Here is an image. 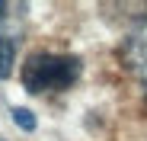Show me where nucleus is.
Here are the masks:
<instances>
[{
	"mask_svg": "<svg viewBox=\"0 0 147 141\" xmlns=\"http://www.w3.org/2000/svg\"><path fill=\"white\" fill-rule=\"evenodd\" d=\"M13 122L19 125V128H26V132H35V119H32V112L29 109H13Z\"/></svg>",
	"mask_w": 147,
	"mask_h": 141,
	"instance_id": "nucleus-3",
	"label": "nucleus"
},
{
	"mask_svg": "<svg viewBox=\"0 0 147 141\" xmlns=\"http://www.w3.org/2000/svg\"><path fill=\"white\" fill-rule=\"evenodd\" d=\"M13 61H16V42L0 35V80H7L13 74Z\"/></svg>",
	"mask_w": 147,
	"mask_h": 141,
	"instance_id": "nucleus-2",
	"label": "nucleus"
},
{
	"mask_svg": "<svg viewBox=\"0 0 147 141\" xmlns=\"http://www.w3.org/2000/svg\"><path fill=\"white\" fill-rule=\"evenodd\" d=\"M7 16V3H3V0H0V19H3Z\"/></svg>",
	"mask_w": 147,
	"mask_h": 141,
	"instance_id": "nucleus-4",
	"label": "nucleus"
},
{
	"mask_svg": "<svg viewBox=\"0 0 147 141\" xmlns=\"http://www.w3.org/2000/svg\"><path fill=\"white\" fill-rule=\"evenodd\" d=\"M83 61L77 55H58V52H32L22 61V87L29 93H61L80 77Z\"/></svg>",
	"mask_w": 147,
	"mask_h": 141,
	"instance_id": "nucleus-1",
	"label": "nucleus"
}]
</instances>
